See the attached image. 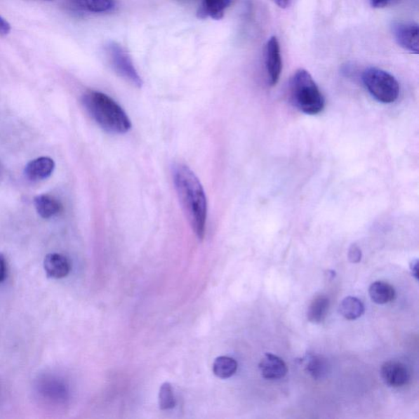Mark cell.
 <instances>
[{
  "label": "cell",
  "instance_id": "7402d4cb",
  "mask_svg": "<svg viewBox=\"0 0 419 419\" xmlns=\"http://www.w3.org/2000/svg\"><path fill=\"white\" fill-rule=\"evenodd\" d=\"M399 2H400V0H371L372 6L375 8L391 7Z\"/></svg>",
  "mask_w": 419,
  "mask_h": 419
},
{
  "label": "cell",
  "instance_id": "d4e9b609",
  "mask_svg": "<svg viewBox=\"0 0 419 419\" xmlns=\"http://www.w3.org/2000/svg\"><path fill=\"white\" fill-rule=\"evenodd\" d=\"M418 260L416 259L412 261L411 269L412 271V274L415 276V279L418 280Z\"/></svg>",
  "mask_w": 419,
  "mask_h": 419
},
{
  "label": "cell",
  "instance_id": "4316f807",
  "mask_svg": "<svg viewBox=\"0 0 419 419\" xmlns=\"http://www.w3.org/2000/svg\"><path fill=\"white\" fill-rule=\"evenodd\" d=\"M180 1H189V0H180Z\"/></svg>",
  "mask_w": 419,
  "mask_h": 419
},
{
  "label": "cell",
  "instance_id": "44dd1931",
  "mask_svg": "<svg viewBox=\"0 0 419 419\" xmlns=\"http://www.w3.org/2000/svg\"><path fill=\"white\" fill-rule=\"evenodd\" d=\"M348 258L352 263L357 264L361 262L362 259V251L357 244H352L351 248H350Z\"/></svg>",
  "mask_w": 419,
  "mask_h": 419
},
{
  "label": "cell",
  "instance_id": "ffe728a7",
  "mask_svg": "<svg viewBox=\"0 0 419 419\" xmlns=\"http://www.w3.org/2000/svg\"><path fill=\"white\" fill-rule=\"evenodd\" d=\"M175 406L173 388L169 383L162 384L159 392V407L161 410H171Z\"/></svg>",
  "mask_w": 419,
  "mask_h": 419
},
{
  "label": "cell",
  "instance_id": "4fadbf2b",
  "mask_svg": "<svg viewBox=\"0 0 419 419\" xmlns=\"http://www.w3.org/2000/svg\"><path fill=\"white\" fill-rule=\"evenodd\" d=\"M69 8L77 11L105 13L114 7V0H63Z\"/></svg>",
  "mask_w": 419,
  "mask_h": 419
},
{
  "label": "cell",
  "instance_id": "277c9868",
  "mask_svg": "<svg viewBox=\"0 0 419 419\" xmlns=\"http://www.w3.org/2000/svg\"><path fill=\"white\" fill-rule=\"evenodd\" d=\"M362 80L369 93L378 102L392 103L400 95V85L397 79L382 69H366L363 73Z\"/></svg>",
  "mask_w": 419,
  "mask_h": 419
},
{
  "label": "cell",
  "instance_id": "d6986e66",
  "mask_svg": "<svg viewBox=\"0 0 419 419\" xmlns=\"http://www.w3.org/2000/svg\"><path fill=\"white\" fill-rule=\"evenodd\" d=\"M238 371V363L234 359L228 357H220L213 364V373L216 377L222 379L230 378Z\"/></svg>",
  "mask_w": 419,
  "mask_h": 419
},
{
  "label": "cell",
  "instance_id": "9c48e42d",
  "mask_svg": "<svg viewBox=\"0 0 419 419\" xmlns=\"http://www.w3.org/2000/svg\"><path fill=\"white\" fill-rule=\"evenodd\" d=\"M261 375L267 380H279L288 373L287 364L284 359L273 354H265L259 364Z\"/></svg>",
  "mask_w": 419,
  "mask_h": 419
},
{
  "label": "cell",
  "instance_id": "ac0fdd59",
  "mask_svg": "<svg viewBox=\"0 0 419 419\" xmlns=\"http://www.w3.org/2000/svg\"><path fill=\"white\" fill-rule=\"evenodd\" d=\"M339 312L346 319L356 320L364 314V305L357 298L347 297L340 304Z\"/></svg>",
  "mask_w": 419,
  "mask_h": 419
},
{
  "label": "cell",
  "instance_id": "e0dca14e",
  "mask_svg": "<svg viewBox=\"0 0 419 419\" xmlns=\"http://www.w3.org/2000/svg\"><path fill=\"white\" fill-rule=\"evenodd\" d=\"M330 307L329 299L325 295H319L310 304L307 310V319L310 323L321 324L327 317Z\"/></svg>",
  "mask_w": 419,
  "mask_h": 419
},
{
  "label": "cell",
  "instance_id": "8fae6325",
  "mask_svg": "<svg viewBox=\"0 0 419 419\" xmlns=\"http://www.w3.org/2000/svg\"><path fill=\"white\" fill-rule=\"evenodd\" d=\"M55 164L51 157H41L29 161L25 168L27 178L32 181L46 180L53 174Z\"/></svg>",
  "mask_w": 419,
  "mask_h": 419
},
{
  "label": "cell",
  "instance_id": "83f0119b",
  "mask_svg": "<svg viewBox=\"0 0 419 419\" xmlns=\"http://www.w3.org/2000/svg\"><path fill=\"white\" fill-rule=\"evenodd\" d=\"M44 1H53V0H44Z\"/></svg>",
  "mask_w": 419,
  "mask_h": 419
},
{
  "label": "cell",
  "instance_id": "3957f363",
  "mask_svg": "<svg viewBox=\"0 0 419 419\" xmlns=\"http://www.w3.org/2000/svg\"><path fill=\"white\" fill-rule=\"evenodd\" d=\"M291 93L295 107L307 115H317L324 110V98L314 81L305 69L295 72L291 82Z\"/></svg>",
  "mask_w": 419,
  "mask_h": 419
},
{
  "label": "cell",
  "instance_id": "6da1fadb",
  "mask_svg": "<svg viewBox=\"0 0 419 419\" xmlns=\"http://www.w3.org/2000/svg\"><path fill=\"white\" fill-rule=\"evenodd\" d=\"M173 181L187 219L198 239L203 240L208 219V200L204 187L194 172L184 164L174 166Z\"/></svg>",
  "mask_w": 419,
  "mask_h": 419
},
{
  "label": "cell",
  "instance_id": "5bb4252c",
  "mask_svg": "<svg viewBox=\"0 0 419 419\" xmlns=\"http://www.w3.org/2000/svg\"><path fill=\"white\" fill-rule=\"evenodd\" d=\"M231 1L232 0H201L197 15L200 19L211 18L220 20L224 18L225 10L229 8Z\"/></svg>",
  "mask_w": 419,
  "mask_h": 419
},
{
  "label": "cell",
  "instance_id": "7c38bea8",
  "mask_svg": "<svg viewBox=\"0 0 419 419\" xmlns=\"http://www.w3.org/2000/svg\"><path fill=\"white\" fill-rule=\"evenodd\" d=\"M300 364H302L305 372L314 380L324 378L328 372L327 359L318 354H308L300 359Z\"/></svg>",
  "mask_w": 419,
  "mask_h": 419
},
{
  "label": "cell",
  "instance_id": "8992f818",
  "mask_svg": "<svg viewBox=\"0 0 419 419\" xmlns=\"http://www.w3.org/2000/svg\"><path fill=\"white\" fill-rule=\"evenodd\" d=\"M265 58L268 80L270 86H274L277 85L283 68L282 57H281L280 46L277 37L272 36L268 39L265 46Z\"/></svg>",
  "mask_w": 419,
  "mask_h": 419
},
{
  "label": "cell",
  "instance_id": "7a4b0ae2",
  "mask_svg": "<svg viewBox=\"0 0 419 419\" xmlns=\"http://www.w3.org/2000/svg\"><path fill=\"white\" fill-rule=\"evenodd\" d=\"M82 103L102 130L111 134L123 135L131 129V121L126 112L105 93L88 91L82 96Z\"/></svg>",
  "mask_w": 419,
  "mask_h": 419
},
{
  "label": "cell",
  "instance_id": "5b68a950",
  "mask_svg": "<svg viewBox=\"0 0 419 419\" xmlns=\"http://www.w3.org/2000/svg\"><path fill=\"white\" fill-rule=\"evenodd\" d=\"M105 53L111 67L126 81L138 88H141L142 81L126 49L114 41L105 46Z\"/></svg>",
  "mask_w": 419,
  "mask_h": 419
},
{
  "label": "cell",
  "instance_id": "2e32d148",
  "mask_svg": "<svg viewBox=\"0 0 419 419\" xmlns=\"http://www.w3.org/2000/svg\"><path fill=\"white\" fill-rule=\"evenodd\" d=\"M34 204L38 214L44 219L51 218L62 210V205L58 199L48 194L37 196L34 200Z\"/></svg>",
  "mask_w": 419,
  "mask_h": 419
},
{
  "label": "cell",
  "instance_id": "30bf717a",
  "mask_svg": "<svg viewBox=\"0 0 419 419\" xmlns=\"http://www.w3.org/2000/svg\"><path fill=\"white\" fill-rule=\"evenodd\" d=\"M44 268L48 277L60 279L67 277L71 270L70 261L59 253L48 254L44 260Z\"/></svg>",
  "mask_w": 419,
  "mask_h": 419
},
{
  "label": "cell",
  "instance_id": "52a82bcc",
  "mask_svg": "<svg viewBox=\"0 0 419 419\" xmlns=\"http://www.w3.org/2000/svg\"><path fill=\"white\" fill-rule=\"evenodd\" d=\"M381 377L387 386L399 388L407 385L411 381V372L405 364L390 361L383 364Z\"/></svg>",
  "mask_w": 419,
  "mask_h": 419
},
{
  "label": "cell",
  "instance_id": "ba28073f",
  "mask_svg": "<svg viewBox=\"0 0 419 419\" xmlns=\"http://www.w3.org/2000/svg\"><path fill=\"white\" fill-rule=\"evenodd\" d=\"M418 25L415 22H399L393 26V34L399 46L412 53L418 54Z\"/></svg>",
  "mask_w": 419,
  "mask_h": 419
},
{
  "label": "cell",
  "instance_id": "484cf974",
  "mask_svg": "<svg viewBox=\"0 0 419 419\" xmlns=\"http://www.w3.org/2000/svg\"><path fill=\"white\" fill-rule=\"evenodd\" d=\"M290 0H274V2L278 5L279 8H285L288 6Z\"/></svg>",
  "mask_w": 419,
  "mask_h": 419
},
{
  "label": "cell",
  "instance_id": "603a6c76",
  "mask_svg": "<svg viewBox=\"0 0 419 419\" xmlns=\"http://www.w3.org/2000/svg\"><path fill=\"white\" fill-rule=\"evenodd\" d=\"M7 277V262L5 256L0 253V284Z\"/></svg>",
  "mask_w": 419,
  "mask_h": 419
},
{
  "label": "cell",
  "instance_id": "9a60e30c",
  "mask_svg": "<svg viewBox=\"0 0 419 419\" xmlns=\"http://www.w3.org/2000/svg\"><path fill=\"white\" fill-rule=\"evenodd\" d=\"M369 297L374 303L385 305L396 299V290L391 284L383 281H377L371 285L368 289Z\"/></svg>",
  "mask_w": 419,
  "mask_h": 419
},
{
  "label": "cell",
  "instance_id": "cb8c5ba5",
  "mask_svg": "<svg viewBox=\"0 0 419 419\" xmlns=\"http://www.w3.org/2000/svg\"><path fill=\"white\" fill-rule=\"evenodd\" d=\"M10 32H11V25L6 19L0 16V36H8Z\"/></svg>",
  "mask_w": 419,
  "mask_h": 419
}]
</instances>
